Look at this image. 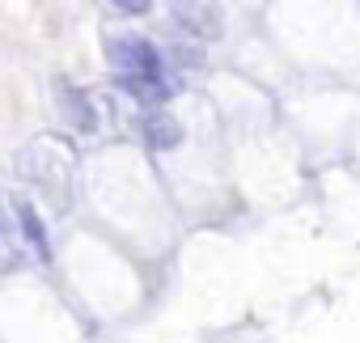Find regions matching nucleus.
Returning <instances> with one entry per match:
<instances>
[{
  "label": "nucleus",
  "mask_w": 360,
  "mask_h": 343,
  "mask_svg": "<svg viewBox=\"0 0 360 343\" xmlns=\"http://www.w3.org/2000/svg\"><path fill=\"white\" fill-rule=\"evenodd\" d=\"M178 22H187V30L200 34V39H217L221 34V13L212 5L208 9H178Z\"/></svg>",
  "instance_id": "0eeeda50"
},
{
  "label": "nucleus",
  "mask_w": 360,
  "mask_h": 343,
  "mask_svg": "<svg viewBox=\"0 0 360 343\" xmlns=\"http://www.w3.org/2000/svg\"><path fill=\"white\" fill-rule=\"evenodd\" d=\"M18 179L39 187L64 212L72 204V187H77V148L64 136H34L18 153Z\"/></svg>",
  "instance_id": "f257e3e1"
},
{
  "label": "nucleus",
  "mask_w": 360,
  "mask_h": 343,
  "mask_svg": "<svg viewBox=\"0 0 360 343\" xmlns=\"http://www.w3.org/2000/svg\"><path fill=\"white\" fill-rule=\"evenodd\" d=\"M60 110H64V119H68L77 131H85V136L98 131V115H94V106H89V98H85L81 89L60 85Z\"/></svg>",
  "instance_id": "39448f33"
},
{
  "label": "nucleus",
  "mask_w": 360,
  "mask_h": 343,
  "mask_svg": "<svg viewBox=\"0 0 360 343\" xmlns=\"http://www.w3.org/2000/svg\"><path fill=\"white\" fill-rule=\"evenodd\" d=\"M110 64L119 77H165V64L157 56V47L140 34H110L106 39Z\"/></svg>",
  "instance_id": "f03ea898"
},
{
  "label": "nucleus",
  "mask_w": 360,
  "mask_h": 343,
  "mask_svg": "<svg viewBox=\"0 0 360 343\" xmlns=\"http://www.w3.org/2000/svg\"><path fill=\"white\" fill-rule=\"evenodd\" d=\"M13 216H18V225H22V238H26L30 250L39 254V263H51V238H47V225H43V216L34 212V204H30L26 195H13Z\"/></svg>",
  "instance_id": "7ed1b4c3"
},
{
  "label": "nucleus",
  "mask_w": 360,
  "mask_h": 343,
  "mask_svg": "<svg viewBox=\"0 0 360 343\" xmlns=\"http://www.w3.org/2000/svg\"><path fill=\"white\" fill-rule=\"evenodd\" d=\"M106 5H110L115 13H123V18H140V13L153 9V0H106Z\"/></svg>",
  "instance_id": "6e6552de"
},
{
  "label": "nucleus",
  "mask_w": 360,
  "mask_h": 343,
  "mask_svg": "<svg viewBox=\"0 0 360 343\" xmlns=\"http://www.w3.org/2000/svg\"><path fill=\"white\" fill-rule=\"evenodd\" d=\"M144 140H148V148H157V153H169V148H178V144H183V123H178L174 115H161V110H153V115H144Z\"/></svg>",
  "instance_id": "20e7f679"
},
{
  "label": "nucleus",
  "mask_w": 360,
  "mask_h": 343,
  "mask_svg": "<svg viewBox=\"0 0 360 343\" xmlns=\"http://www.w3.org/2000/svg\"><path fill=\"white\" fill-rule=\"evenodd\" d=\"M0 246H5V225H0Z\"/></svg>",
  "instance_id": "1a4fd4ad"
},
{
  "label": "nucleus",
  "mask_w": 360,
  "mask_h": 343,
  "mask_svg": "<svg viewBox=\"0 0 360 343\" xmlns=\"http://www.w3.org/2000/svg\"><path fill=\"white\" fill-rule=\"evenodd\" d=\"M119 85H123L140 106H161V102L174 93V85H169L165 77H119Z\"/></svg>",
  "instance_id": "423d86ee"
}]
</instances>
